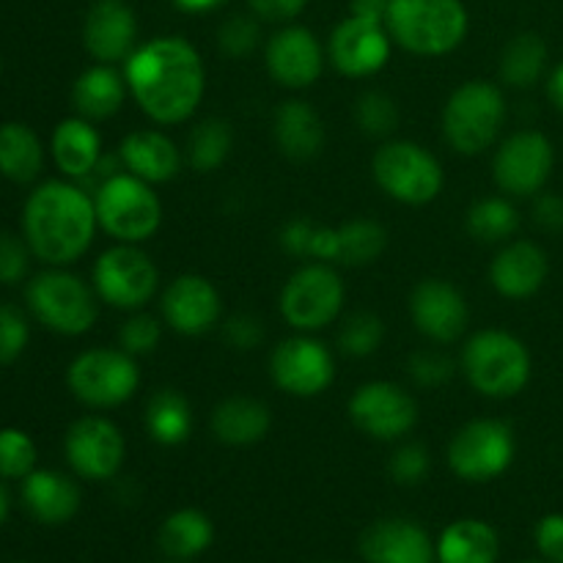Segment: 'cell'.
<instances>
[{"instance_id":"cell-2","label":"cell","mask_w":563,"mask_h":563,"mask_svg":"<svg viewBox=\"0 0 563 563\" xmlns=\"http://www.w3.org/2000/svg\"><path fill=\"white\" fill-rule=\"evenodd\" d=\"M97 229L93 198L75 181H44L27 196L22 209V236L33 256L49 267L75 264L91 247Z\"/></svg>"},{"instance_id":"cell-34","label":"cell","mask_w":563,"mask_h":563,"mask_svg":"<svg viewBox=\"0 0 563 563\" xmlns=\"http://www.w3.org/2000/svg\"><path fill=\"white\" fill-rule=\"evenodd\" d=\"M548 44L539 33H517L500 55V80L511 88H531L548 69Z\"/></svg>"},{"instance_id":"cell-33","label":"cell","mask_w":563,"mask_h":563,"mask_svg":"<svg viewBox=\"0 0 563 563\" xmlns=\"http://www.w3.org/2000/svg\"><path fill=\"white\" fill-rule=\"evenodd\" d=\"M146 432L159 445H181L192 432V410L179 390L163 388L146 405Z\"/></svg>"},{"instance_id":"cell-19","label":"cell","mask_w":563,"mask_h":563,"mask_svg":"<svg viewBox=\"0 0 563 563\" xmlns=\"http://www.w3.org/2000/svg\"><path fill=\"white\" fill-rule=\"evenodd\" d=\"M410 317L416 328L438 344H451L460 339L471 322V311L454 284L440 278H427L412 289Z\"/></svg>"},{"instance_id":"cell-7","label":"cell","mask_w":563,"mask_h":563,"mask_svg":"<svg viewBox=\"0 0 563 563\" xmlns=\"http://www.w3.org/2000/svg\"><path fill=\"white\" fill-rule=\"evenodd\" d=\"M27 308L47 330L60 335H82L99 317L97 295L86 280L64 267H49L27 284Z\"/></svg>"},{"instance_id":"cell-6","label":"cell","mask_w":563,"mask_h":563,"mask_svg":"<svg viewBox=\"0 0 563 563\" xmlns=\"http://www.w3.org/2000/svg\"><path fill=\"white\" fill-rule=\"evenodd\" d=\"M506 99L495 82L471 80L456 88L443 108V135L454 152L482 154L498 141Z\"/></svg>"},{"instance_id":"cell-4","label":"cell","mask_w":563,"mask_h":563,"mask_svg":"<svg viewBox=\"0 0 563 563\" xmlns=\"http://www.w3.org/2000/svg\"><path fill=\"white\" fill-rule=\"evenodd\" d=\"M462 368L482 396L511 399L531 379V352L506 330H482L465 344Z\"/></svg>"},{"instance_id":"cell-1","label":"cell","mask_w":563,"mask_h":563,"mask_svg":"<svg viewBox=\"0 0 563 563\" xmlns=\"http://www.w3.org/2000/svg\"><path fill=\"white\" fill-rule=\"evenodd\" d=\"M126 86L157 124H181L196 113L207 88L198 49L181 36H157L135 47L124 66Z\"/></svg>"},{"instance_id":"cell-30","label":"cell","mask_w":563,"mask_h":563,"mask_svg":"<svg viewBox=\"0 0 563 563\" xmlns=\"http://www.w3.org/2000/svg\"><path fill=\"white\" fill-rule=\"evenodd\" d=\"M498 555V531L482 520L451 522L438 539V563H495Z\"/></svg>"},{"instance_id":"cell-47","label":"cell","mask_w":563,"mask_h":563,"mask_svg":"<svg viewBox=\"0 0 563 563\" xmlns=\"http://www.w3.org/2000/svg\"><path fill=\"white\" fill-rule=\"evenodd\" d=\"M537 548L544 561L563 563V515H548L539 520Z\"/></svg>"},{"instance_id":"cell-44","label":"cell","mask_w":563,"mask_h":563,"mask_svg":"<svg viewBox=\"0 0 563 563\" xmlns=\"http://www.w3.org/2000/svg\"><path fill=\"white\" fill-rule=\"evenodd\" d=\"M31 245L25 236H16L11 231H0V284L14 286L25 280L31 267Z\"/></svg>"},{"instance_id":"cell-52","label":"cell","mask_w":563,"mask_h":563,"mask_svg":"<svg viewBox=\"0 0 563 563\" xmlns=\"http://www.w3.org/2000/svg\"><path fill=\"white\" fill-rule=\"evenodd\" d=\"M390 0H352V11L355 14H366V16H379L385 20V9H388Z\"/></svg>"},{"instance_id":"cell-55","label":"cell","mask_w":563,"mask_h":563,"mask_svg":"<svg viewBox=\"0 0 563 563\" xmlns=\"http://www.w3.org/2000/svg\"><path fill=\"white\" fill-rule=\"evenodd\" d=\"M9 509H11L9 489H5V487H3V482H0V526H3L5 517H9Z\"/></svg>"},{"instance_id":"cell-23","label":"cell","mask_w":563,"mask_h":563,"mask_svg":"<svg viewBox=\"0 0 563 563\" xmlns=\"http://www.w3.org/2000/svg\"><path fill=\"white\" fill-rule=\"evenodd\" d=\"M550 273L548 253L537 245V242L517 240L509 242L498 256L493 258L489 267V280H493L495 291L509 300H526V297L537 295L544 286Z\"/></svg>"},{"instance_id":"cell-26","label":"cell","mask_w":563,"mask_h":563,"mask_svg":"<svg viewBox=\"0 0 563 563\" xmlns=\"http://www.w3.org/2000/svg\"><path fill=\"white\" fill-rule=\"evenodd\" d=\"M53 159L66 179H88L102 159V137H99L93 121L75 115L64 119L53 130Z\"/></svg>"},{"instance_id":"cell-25","label":"cell","mask_w":563,"mask_h":563,"mask_svg":"<svg viewBox=\"0 0 563 563\" xmlns=\"http://www.w3.org/2000/svg\"><path fill=\"white\" fill-rule=\"evenodd\" d=\"M22 504L44 526H64L80 509V487L58 471H33L22 478Z\"/></svg>"},{"instance_id":"cell-24","label":"cell","mask_w":563,"mask_h":563,"mask_svg":"<svg viewBox=\"0 0 563 563\" xmlns=\"http://www.w3.org/2000/svg\"><path fill=\"white\" fill-rule=\"evenodd\" d=\"M119 159L124 170L148 185L170 181L181 168V152L168 135L157 130H137L121 141Z\"/></svg>"},{"instance_id":"cell-54","label":"cell","mask_w":563,"mask_h":563,"mask_svg":"<svg viewBox=\"0 0 563 563\" xmlns=\"http://www.w3.org/2000/svg\"><path fill=\"white\" fill-rule=\"evenodd\" d=\"M548 93H550V99H553L555 108H559L561 113H563V60H561L559 66H555L553 75H550V80H548Z\"/></svg>"},{"instance_id":"cell-41","label":"cell","mask_w":563,"mask_h":563,"mask_svg":"<svg viewBox=\"0 0 563 563\" xmlns=\"http://www.w3.org/2000/svg\"><path fill=\"white\" fill-rule=\"evenodd\" d=\"M258 38H262V27H258L256 14L229 16L218 31L220 47L231 58H245V55H251L258 47Z\"/></svg>"},{"instance_id":"cell-43","label":"cell","mask_w":563,"mask_h":563,"mask_svg":"<svg viewBox=\"0 0 563 563\" xmlns=\"http://www.w3.org/2000/svg\"><path fill=\"white\" fill-rule=\"evenodd\" d=\"M31 339V324L27 317L16 306L0 302V366H9L25 352Z\"/></svg>"},{"instance_id":"cell-18","label":"cell","mask_w":563,"mask_h":563,"mask_svg":"<svg viewBox=\"0 0 563 563\" xmlns=\"http://www.w3.org/2000/svg\"><path fill=\"white\" fill-rule=\"evenodd\" d=\"M267 71L284 88L300 91L313 86L324 69V47L317 33L302 25H286L275 33L264 49Z\"/></svg>"},{"instance_id":"cell-38","label":"cell","mask_w":563,"mask_h":563,"mask_svg":"<svg viewBox=\"0 0 563 563\" xmlns=\"http://www.w3.org/2000/svg\"><path fill=\"white\" fill-rule=\"evenodd\" d=\"M385 339V324L377 313L357 311L341 324L339 346L350 357H368L379 350Z\"/></svg>"},{"instance_id":"cell-35","label":"cell","mask_w":563,"mask_h":563,"mask_svg":"<svg viewBox=\"0 0 563 563\" xmlns=\"http://www.w3.org/2000/svg\"><path fill=\"white\" fill-rule=\"evenodd\" d=\"M231 146H234V132H231L229 121L207 119L192 126L190 135H187L185 159L198 174H209L225 163Z\"/></svg>"},{"instance_id":"cell-3","label":"cell","mask_w":563,"mask_h":563,"mask_svg":"<svg viewBox=\"0 0 563 563\" xmlns=\"http://www.w3.org/2000/svg\"><path fill=\"white\" fill-rule=\"evenodd\" d=\"M385 27L407 53L434 58L465 42L471 16L462 0H390Z\"/></svg>"},{"instance_id":"cell-21","label":"cell","mask_w":563,"mask_h":563,"mask_svg":"<svg viewBox=\"0 0 563 563\" xmlns=\"http://www.w3.org/2000/svg\"><path fill=\"white\" fill-rule=\"evenodd\" d=\"M163 319L181 335H203L218 324L220 295L203 275L185 273L165 289Z\"/></svg>"},{"instance_id":"cell-17","label":"cell","mask_w":563,"mask_h":563,"mask_svg":"<svg viewBox=\"0 0 563 563\" xmlns=\"http://www.w3.org/2000/svg\"><path fill=\"white\" fill-rule=\"evenodd\" d=\"M350 418L374 440H399L418 423V405L401 385L366 383L350 399Z\"/></svg>"},{"instance_id":"cell-39","label":"cell","mask_w":563,"mask_h":563,"mask_svg":"<svg viewBox=\"0 0 563 563\" xmlns=\"http://www.w3.org/2000/svg\"><path fill=\"white\" fill-rule=\"evenodd\" d=\"M36 471V443L22 429H0V478H25Z\"/></svg>"},{"instance_id":"cell-42","label":"cell","mask_w":563,"mask_h":563,"mask_svg":"<svg viewBox=\"0 0 563 563\" xmlns=\"http://www.w3.org/2000/svg\"><path fill=\"white\" fill-rule=\"evenodd\" d=\"M159 339H163V324L152 313H132L119 330V346L130 352L132 357L148 355V352L157 350Z\"/></svg>"},{"instance_id":"cell-10","label":"cell","mask_w":563,"mask_h":563,"mask_svg":"<svg viewBox=\"0 0 563 563\" xmlns=\"http://www.w3.org/2000/svg\"><path fill=\"white\" fill-rule=\"evenodd\" d=\"M344 308V280L328 262L297 269L280 291V313L300 333H317Z\"/></svg>"},{"instance_id":"cell-40","label":"cell","mask_w":563,"mask_h":563,"mask_svg":"<svg viewBox=\"0 0 563 563\" xmlns=\"http://www.w3.org/2000/svg\"><path fill=\"white\" fill-rule=\"evenodd\" d=\"M357 126L368 137H388L399 124V108L383 91H366L357 99Z\"/></svg>"},{"instance_id":"cell-13","label":"cell","mask_w":563,"mask_h":563,"mask_svg":"<svg viewBox=\"0 0 563 563\" xmlns=\"http://www.w3.org/2000/svg\"><path fill=\"white\" fill-rule=\"evenodd\" d=\"M553 143L542 132H515L498 146L493 159L495 185L517 198L537 196L553 174Z\"/></svg>"},{"instance_id":"cell-45","label":"cell","mask_w":563,"mask_h":563,"mask_svg":"<svg viewBox=\"0 0 563 563\" xmlns=\"http://www.w3.org/2000/svg\"><path fill=\"white\" fill-rule=\"evenodd\" d=\"M429 467H432V460H429V451L421 443L401 445V449L394 451V456L388 462V471L394 476V482L405 484V487L421 484L429 476Z\"/></svg>"},{"instance_id":"cell-5","label":"cell","mask_w":563,"mask_h":563,"mask_svg":"<svg viewBox=\"0 0 563 563\" xmlns=\"http://www.w3.org/2000/svg\"><path fill=\"white\" fill-rule=\"evenodd\" d=\"M93 207H97L99 229L124 245H141L148 236L157 234L163 223V203L157 192L148 181L137 179L130 170L108 176L97 187Z\"/></svg>"},{"instance_id":"cell-11","label":"cell","mask_w":563,"mask_h":563,"mask_svg":"<svg viewBox=\"0 0 563 563\" xmlns=\"http://www.w3.org/2000/svg\"><path fill=\"white\" fill-rule=\"evenodd\" d=\"M515 454L517 440L509 423L478 418L451 438L449 467L465 482H493L509 471Z\"/></svg>"},{"instance_id":"cell-12","label":"cell","mask_w":563,"mask_h":563,"mask_svg":"<svg viewBox=\"0 0 563 563\" xmlns=\"http://www.w3.org/2000/svg\"><path fill=\"white\" fill-rule=\"evenodd\" d=\"M157 267L137 245L119 242L93 264V291L119 311H141L157 291Z\"/></svg>"},{"instance_id":"cell-28","label":"cell","mask_w":563,"mask_h":563,"mask_svg":"<svg viewBox=\"0 0 563 563\" xmlns=\"http://www.w3.org/2000/svg\"><path fill=\"white\" fill-rule=\"evenodd\" d=\"M126 77L113 69V64H97L88 66L71 86V104H75L77 115L88 121H104L115 115L124 104Z\"/></svg>"},{"instance_id":"cell-20","label":"cell","mask_w":563,"mask_h":563,"mask_svg":"<svg viewBox=\"0 0 563 563\" xmlns=\"http://www.w3.org/2000/svg\"><path fill=\"white\" fill-rule=\"evenodd\" d=\"M137 20L126 0H97L82 22V44L99 64H119L135 53Z\"/></svg>"},{"instance_id":"cell-32","label":"cell","mask_w":563,"mask_h":563,"mask_svg":"<svg viewBox=\"0 0 563 563\" xmlns=\"http://www.w3.org/2000/svg\"><path fill=\"white\" fill-rule=\"evenodd\" d=\"M214 542V526L203 511L179 509L165 517L159 528V548L170 561H192Z\"/></svg>"},{"instance_id":"cell-57","label":"cell","mask_w":563,"mask_h":563,"mask_svg":"<svg viewBox=\"0 0 563 563\" xmlns=\"http://www.w3.org/2000/svg\"><path fill=\"white\" fill-rule=\"evenodd\" d=\"M170 563H187V561H170Z\"/></svg>"},{"instance_id":"cell-14","label":"cell","mask_w":563,"mask_h":563,"mask_svg":"<svg viewBox=\"0 0 563 563\" xmlns=\"http://www.w3.org/2000/svg\"><path fill=\"white\" fill-rule=\"evenodd\" d=\"M64 451L77 476L88 482H108L124 465L126 443L113 421L102 416H82L66 432Z\"/></svg>"},{"instance_id":"cell-46","label":"cell","mask_w":563,"mask_h":563,"mask_svg":"<svg viewBox=\"0 0 563 563\" xmlns=\"http://www.w3.org/2000/svg\"><path fill=\"white\" fill-rule=\"evenodd\" d=\"M410 377L418 385H445L454 377V361L440 350H418L410 355Z\"/></svg>"},{"instance_id":"cell-49","label":"cell","mask_w":563,"mask_h":563,"mask_svg":"<svg viewBox=\"0 0 563 563\" xmlns=\"http://www.w3.org/2000/svg\"><path fill=\"white\" fill-rule=\"evenodd\" d=\"M319 225L313 220L297 218L291 223H286V229L280 231V245L286 247V253L291 256H311L313 251V236H317Z\"/></svg>"},{"instance_id":"cell-53","label":"cell","mask_w":563,"mask_h":563,"mask_svg":"<svg viewBox=\"0 0 563 563\" xmlns=\"http://www.w3.org/2000/svg\"><path fill=\"white\" fill-rule=\"evenodd\" d=\"M229 0H174L176 9L190 11V14H203V11H212L218 5H225Z\"/></svg>"},{"instance_id":"cell-48","label":"cell","mask_w":563,"mask_h":563,"mask_svg":"<svg viewBox=\"0 0 563 563\" xmlns=\"http://www.w3.org/2000/svg\"><path fill=\"white\" fill-rule=\"evenodd\" d=\"M264 328L256 317L251 313H236L225 322V341L236 350H253V346L262 344Z\"/></svg>"},{"instance_id":"cell-50","label":"cell","mask_w":563,"mask_h":563,"mask_svg":"<svg viewBox=\"0 0 563 563\" xmlns=\"http://www.w3.org/2000/svg\"><path fill=\"white\" fill-rule=\"evenodd\" d=\"M253 14L264 22H289L308 5V0H247Z\"/></svg>"},{"instance_id":"cell-29","label":"cell","mask_w":563,"mask_h":563,"mask_svg":"<svg viewBox=\"0 0 563 563\" xmlns=\"http://www.w3.org/2000/svg\"><path fill=\"white\" fill-rule=\"evenodd\" d=\"M269 423H273L269 407L251 396H231V399L220 401L212 412L214 438L225 445H236V449H245V445L267 438Z\"/></svg>"},{"instance_id":"cell-56","label":"cell","mask_w":563,"mask_h":563,"mask_svg":"<svg viewBox=\"0 0 563 563\" xmlns=\"http://www.w3.org/2000/svg\"><path fill=\"white\" fill-rule=\"evenodd\" d=\"M522 563H550V561H522Z\"/></svg>"},{"instance_id":"cell-31","label":"cell","mask_w":563,"mask_h":563,"mask_svg":"<svg viewBox=\"0 0 563 563\" xmlns=\"http://www.w3.org/2000/svg\"><path fill=\"white\" fill-rule=\"evenodd\" d=\"M44 168V146L36 132L22 121L0 124V176L27 185Z\"/></svg>"},{"instance_id":"cell-37","label":"cell","mask_w":563,"mask_h":563,"mask_svg":"<svg viewBox=\"0 0 563 563\" xmlns=\"http://www.w3.org/2000/svg\"><path fill=\"white\" fill-rule=\"evenodd\" d=\"M339 258L346 267H366L388 247V231L377 220H350L339 225Z\"/></svg>"},{"instance_id":"cell-15","label":"cell","mask_w":563,"mask_h":563,"mask_svg":"<svg viewBox=\"0 0 563 563\" xmlns=\"http://www.w3.org/2000/svg\"><path fill=\"white\" fill-rule=\"evenodd\" d=\"M390 42L394 38L385 27V20L352 11L330 33V64L346 77H372L388 64Z\"/></svg>"},{"instance_id":"cell-22","label":"cell","mask_w":563,"mask_h":563,"mask_svg":"<svg viewBox=\"0 0 563 563\" xmlns=\"http://www.w3.org/2000/svg\"><path fill=\"white\" fill-rule=\"evenodd\" d=\"M361 553L368 563H434L438 544L418 522L379 520L363 533Z\"/></svg>"},{"instance_id":"cell-9","label":"cell","mask_w":563,"mask_h":563,"mask_svg":"<svg viewBox=\"0 0 563 563\" xmlns=\"http://www.w3.org/2000/svg\"><path fill=\"white\" fill-rule=\"evenodd\" d=\"M66 385L86 407L108 410L135 396L141 385V368L124 350H86L69 363Z\"/></svg>"},{"instance_id":"cell-8","label":"cell","mask_w":563,"mask_h":563,"mask_svg":"<svg viewBox=\"0 0 563 563\" xmlns=\"http://www.w3.org/2000/svg\"><path fill=\"white\" fill-rule=\"evenodd\" d=\"M377 185L407 207H423L443 190V168L421 143L385 141L372 159Z\"/></svg>"},{"instance_id":"cell-27","label":"cell","mask_w":563,"mask_h":563,"mask_svg":"<svg viewBox=\"0 0 563 563\" xmlns=\"http://www.w3.org/2000/svg\"><path fill=\"white\" fill-rule=\"evenodd\" d=\"M275 143L289 159H313L324 148V121L302 99H289L275 110Z\"/></svg>"},{"instance_id":"cell-16","label":"cell","mask_w":563,"mask_h":563,"mask_svg":"<svg viewBox=\"0 0 563 563\" xmlns=\"http://www.w3.org/2000/svg\"><path fill=\"white\" fill-rule=\"evenodd\" d=\"M269 374L273 383L284 394L297 396V399H311L328 390L333 383V355L322 341L311 335H295V339L280 341L269 355Z\"/></svg>"},{"instance_id":"cell-51","label":"cell","mask_w":563,"mask_h":563,"mask_svg":"<svg viewBox=\"0 0 563 563\" xmlns=\"http://www.w3.org/2000/svg\"><path fill=\"white\" fill-rule=\"evenodd\" d=\"M533 223L544 231H563V198L542 192L533 203Z\"/></svg>"},{"instance_id":"cell-36","label":"cell","mask_w":563,"mask_h":563,"mask_svg":"<svg viewBox=\"0 0 563 563\" xmlns=\"http://www.w3.org/2000/svg\"><path fill=\"white\" fill-rule=\"evenodd\" d=\"M517 229H520V212L515 209V203L500 196L482 198L467 212V231L473 240L487 242V245L509 242Z\"/></svg>"}]
</instances>
